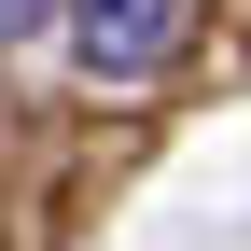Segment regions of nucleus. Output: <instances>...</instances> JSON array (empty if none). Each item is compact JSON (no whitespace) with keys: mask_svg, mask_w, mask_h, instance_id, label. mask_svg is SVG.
<instances>
[{"mask_svg":"<svg viewBox=\"0 0 251 251\" xmlns=\"http://www.w3.org/2000/svg\"><path fill=\"white\" fill-rule=\"evenodd\" d=\"M70 56H84V84H153L181 56V0H70Z\"/></svg>","mask_w":251,"mask_h":251,"instance_id":"f257e3e1","label":"nucleus"},{"mask_svg":"<svg viewBox=\"0 0 251 251\" xmlns=\"http://www.w3.org/2000/svg\"><path fill=\"white\" fill-rule=\"evenodd\" d=\"M70 0H0V42H28V28H56Z\"/></svg>","mask_w":251,"mask_h":251,"instance_id":"f03ea898","label":"nucleus"}]
</instances>
